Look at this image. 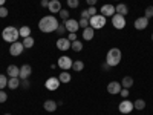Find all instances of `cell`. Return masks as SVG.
<instances>
[{
    "instance_id": "cell-30",
    "label": "cell",
    "mask_w": 153,
    "mask_h": 115,
    "mask_svg": "<svg viewBox=\"0 0 153 115\" xmlns=\"http://www.w3.org/2000/svg\"><path fill=\"white\" fill-rule=\"evenodd\" d=\"M60 37H63V35H65V32H66V26H65V22H63V23H60L58 25V28H57V31H55Z\"/></svg>"
},
{
    "instance_id": "cell-16",
    "label": "cell",
    "mask_w": 153,
    "mask_h": 115,
    "mask_svg": "<svg viewBox=\"0 0 153 115\" xmlns=\"http://www.w3.org/2000/svg\"><path fill=\"white\" fill-rule=\"evenodd\" d=\"M115 12H117V11H115V6L113 5L106 3V5L101 6V16H104V17H112Z\"/></svg>"
},
{
    "instance_id": "cell-18",
    "label": "cell",
    "mask_w": 153,
    "mask_h": 115,
    "mask_svg": "<svg viewBox=\"0 0 153 115\" xmlns=\"http://www.w3.org/2000/svg\"><path fill=\"white\" fill-rule=\"evenodd\" d=\"M95 37V29L94 28H91V26H87V28H84L83 29V38L84 40H92V38Z\"/></svg>"
},
{
    "instance_id": "cell-35",
    "label": "cell",
    "mask_w": 153,
    "mask_h": 115,
    "mask_svg": "<svg viewBox=\"0 0 153 115\" xmlns=\"http://www.w3.org/2000/svg\"><path fill=\"white\" fill-rule=\"evenodd\" d=\"M8 14H9V11H8L5 6H0V19H5V17H8Z\"/></svg>"
},
{
    "instance_id": "cell-19",
    "label": "cell",
    "mask_w": 153,
    "mask_h": 115,
    "mask_svg": "<svg viewBox=\"0 0 153 115\" xmlns=\"http://www.w3.org/2000/svg\"><path fill=\"white\" fill-rule=\"evenodd\" d=\"M6 74H8L9 77H19V75H20V68L16 66V65H9V66L6 68Z\"/></svg>"
},
{
    "instance_id": "cell-4",
    "label": "cell",
    "mask_w": 153,
    "mask_h": 115,
    "mask_svg": "<svg viewBox=\"0 0 153 115\" xmlns=\"http://www.w3.org/2000/svg\"><path fill=\"white\" fill-rule=\"evenodd\" d=\"M106 17L104 16H101V14H97L94 17L89 19V26L94 28V29H101V28H104L106 26Z\"/></svg>"
},
{
    "instance_id": "cell-1",
    "label": "cell",
    "mask_w": 153,
    "mask_h": 115,
    "mask_svg": "<svg viewBox=\"0 0 153 115\" xmlns=\"http://www.w3.org/2000/svg\"><path fill=\"white\" fill-rule=\"evenodd\" d=\"M58 25H60V22L57 20V17H54L51 14V16H45L40 19V22H38V29L45 34H51V32L57 31Z\"/></svg>"
},
{
    "instance_id": "cell-29",
    "label": "cell",
    "mask_w": 153,
    "mask_h": 115,
    "mask_svg": "<svg viewBox=\"0 0 153 115\" xmlns=\"http://www.w3.org/2000/svg\"><path fill=\"white\" fill-rule=\"evenodd\" d=\"M5 87H8V78L6 75L0 74V89H5Z\"/></svg>"
},
{
    "instance_id": "cell-34",
    "label": "cell",
    "mask_w": 153,
    "mask_h": 115,
    "mask_svg": "<svg viewBox=\"0 0 153 115\" xmlns=\"http://www.w3.org/2000/svg\"><path fill=\"white\" fill-rule=\"evenodd\" d=\"M58 14H60V17H61L63 20H68V19H69V11H68V9H61Z\"/></svg>"
},
{
    "instance_id": "cell-8",
    "label": "cell",
    "mask_w": 153,
    "mask_h": 115,
    "mask_svg": "<svg viewBox=\"0 0 153 115\" xmlns=\"http://www.w3.org/2000/svg\"><path fill=\"white\" fill-rule=\"evenodd\" d=\"M118 109H120V112H121V114H130L135 108H133V103H132V101H129L127 98H124V100L121 101V103H120Z\"/></svg>"
},
{
    "instance_id": "cell-13",
    "label": "cell",
    "mask_w": 153,
    "mask_h": 115,
    "mask_svg": "<svg viewBox=\"0 0 153 115\" xmlns=\"http://www.w3.org/2000/svg\"><path fill=\"white\" fill-rule=\"evenodd\" d=\"M133 26H135V29H138V31L146 29V28L149 26V19H147V17H138V19L135 20V23H133Z\"/></svg>"
},
{
    "instance_id": "cell-28",
    "label": "cell",
    "mask_w": 153,
    "mask_h": 115,
    "mask_svg": "<svg viewBox=\"0 0 153 115\" xmlns=\"http://www.w3.org/2000/svg\"><path fill=\"white\" fill-rule=\"evenodd\" d=\"M71 49H74L75 52H80V51L83 49V43H81L80 40H75V42H72V45H71Z\"/></svg>"
},
{
    "instance_id": "cell-36",
    "label": "cell",
    "mask_w": 153,
    "mask_h": 115,
    "mask_svg": "<svg viewBox=\"0 0 153 115\" xmlns=\"http://www.w3.org/2000/svg\"><path fill=\"white\" fill-rule=\"evenodd\" d=\"M8 100V94L3 91V89H0V103H5Z\"/></svg>"
},
{
    "instance_id": "cell-10",
    "label": "cell",
    "mask_w": 153,
    "mask_h": 115,
    "mask_svg": "<svg viewBox=\"0 0 153 115\" xmlns=\"http://www.w3.org/2000/svg\"><path fill=\"white\" fill-rule=\"evenodd\" d=\"M123 89V86H121V83L120 81H110L109 84H107V92L110 94V95H117V94H120V91Z\"/></svg>"
},
{
    "instance_id": "cell-39",
    "label": "cell",
    "mask_w": 153,
    "mask_h": 115,
    "mask_svg": "<svg viewBox=\"0 0 153 115\" xmlns=\"http://www.w3.org/2000/svg\"><path fill=\"white\" fill-rule=\"evenodd\" d=\"M101 69H103V71H104V72H109V71H110V69H112V68H110V66H109V65H107V63H106V61H104V63H101Z\"/></svg>"
},
{
    "instance_id": "cell-24",
    "label": "cell",
    "mask_w": 153,
    "mask_h": 115,
    "mask_svg": "<svg viewBox=\"0 0 153 115\" xmlns=\"http://www.w3.org/2000/svg\"><path fill=\"white\" fill-rule=\"evenodd\" d=\"M72 69H74L75 72H81V71L84 69V63H83V61H80V60L74 61V63H72Z\"/></svg>"
},
{
    "instance_id": "cell-46",
    "label": "cell",
    "mask_w": 153,
    "mask_h": 115,
    "mask_svg": "<svg viewBox=\"0 0 153 115\" xmlns=\"http://www.w3.org/2000/svg\"><path fill=\"white\" fill-rule=\"evenodd\" d=\"M152 42H153V34H152Z\"/></svg>"
},
{
    "instance_id": "cell-45",
    "label": "cell",
    "mask_w": 153,
    "mask_h": 115,
    "mask_svg": "<svg viewBox=\"0 0 153 115\" xmlns=\"http://www.w3.org/2000/svg\"><path fill=\"white\" fill-rule=\"evenodd\" d=\"M5 2L6 0H0V6H5Z\"/></svg>"
},
{
    "instance_id": "cell-23",
    "label": "cell",
    "mask_w": 153,
    "mask_h": 115,
    "mask_svg": "<svg viewBox=\"0 0 153 115\" xmlns=\"http://www.w3.org/2000/svg\"><path fill=\"white\" fill-rule=\"evenodd\" d=\"M121 86L126 87V89H130V87L133 86V78H132L130 75H126L124 78L121 80Z\"/></svg>"
},
{
    "instance_id": "cell-25",
    "label": "cell",
    "mask_w": 153,
    "mask_h": 115,
    "mask_svg": "<svg viewBox=\"0 0 153 115\" xmlns=\"http://www.w3.org/2000/svg\"><path fill=\"white\" fill-rule=\"evenodd\" d=\"M133 108H135L136 111H144V109H146V101L141 100V98H138L135 103H133Z\"/></svg>"
},
{
    "instance_id": "cell-9",
    "label": "cell",
    "mask_w": 153,
    "mask_h": 115,
    "mask_svg": "<svg viewBox=\"0 0 153 115\" xmlns=\"http://www.w3.org/2000/svg\"><path fill=\"white\" fill-rule=\"evenodd\" d=\"M60 80H58V77H51V78H48L46 80V83H45V86H46V89H49V91H57V89L60 87Z\"/></svg>"
},
{
    "instance_id": "cell-37",
    "label": "cell",
    "mask_w": 153,
    "mask_h": 115,
    "mask_svg": "<svg viewBox=\"0 0 153 115\" xmlns=\"http://www.w3.org/2000/svg\"><path fill=\"white\" fill-rule=\"evenodd\" d=\"M87 12H89V16H91V17H94V16H97V14H98V12H97V8H95V6H89Z\"/></svg>"
},
{
    "instance_id": "cell-15",
    "label": "cell",
    "mask_w": 153,
    "mask_h": 115,
    "mask_svg": "<svg viewBox=\"0 0 153 115\" xmlns=\"http://www.w3.org/2000/svg\"><path fill=\"white\" fill-rule=\"evenodd\" d=\"M48 9L51 11V14H57V12L61 11V2L60 0H49Z\"/></svg>"
},
{
    "instance_id": "cell-42",
    "label": "cell",
    "mask_w": 153,
    "mask_h": 115,
    "mask_svg": "<svg viewBox=\"0 0 153 115\" xmlns=\"http://www.w3.org/2000/svg\"><path fill=\"white\" fill-rule=\"evenodd\" d=\"M68 38H69L71 42H75V40H76V34H75V32H69V37H68Z\"/></svg>"
},
{
    "instance_id": "cell-48",
    "label": "cell",
    "mask_w": 153,
    "mask_h": 115,
    "mask_svg": "<svg viewBox=\"0 0 153 115\" xmlns=\"http://www.w3.org/2000/svg\"><path fill=\"white\" fill-rule=\"evenodd\" d=\"M118 2H121V0H118Z\"/></svg>"
},
{
    "instance_id": "cell-47",
    "label": "cell",
    "mask_w": 153,
    "mask_h": 115,
    "mask_svg": "<svg viewBox=\"0 0 153 115\" xmlns=\"http://www.w3.org/2000/svg\"><path fill=\"white\" fill-rule=\"evenodd\" d=\"M3 115H11V114H3Z\"/></svg>"
},
{
    "instance_id": "cell-22",
    "label": "cell",
    "mask_w": 153,
    "mask_h": 115,
    "mask_svg": "<svg viewBox=\"0 0 153 115\" xmlns=\"http://www.w3.org/2000/svg\"><path fill=\"white\" fill-rule=\"evenodd\" d=\"M19 86H20V78H19V77H11V78L8 80V87L12 89V91L17 89Z\"/></svg>"
},
{
    "instance_id": "cell-11",
    "label": "cell",
    "mask_w": 153,
    "mask_h": 115,
    "mask_svg": "<svg viewBox=\"0 0 153 115\" xmlns=\"http://www.w3.org/2000/svg\"><path fill=\"white\" fill-rule=\"evenodd\" d=\"M65 26H66V31H68V32H76V31L80 29L78 22L74 20V19H68V20H65Z\"/></svg>"
},
{
    "instance_id": "cell-43",
    "label": "cell",
    "mask_w": 153,
    "mask_h": 115,
    "mask_svg": "<svg viewBox=\"0 0 153 115\" xmlns=\"http://www.w3.org/2000/svg\"><path fill=\"white\" fill-rule=\"evenodd\" d=\"M97 2H98V0H86V3H87L89 6H95Z\"/></svg>"
},
{
    "instance_id": "cell-2",
    "label": "cell",
    "mask_w": 153,
    "mask_h": 115,
    "mask_svg": "<svg viewBox=\"0 0 153 115\" xmlns=\"http://www.w3.org/2000/svg\"><path fill=\"white\" fill-rule=\"evenodd\" d=\"M120 61H121V51L118 48L109 49V52L106 55V63H107V65L110 68H115V66L120 65Z\"/></svg>"
},
{
    "instance_id": "cell-27",
    "label": "cell",
    "mask_w": 153,
    "mask_h": 115,
    "mask_svg": "<svg viewBox=\"0 0 153 115\" xmlns=\"http://www.w3.org/2000/svg\"><path fill=\"white\" fill-rule=\"evenodd\" d=\"M22 43H23V46H25V48H28V49H29V48H32V46H34L35 40L29 35V37H26V38H23V42H22Z\"/></svg>"
},
{
    "instance_id": "cell-21",
    "label": "cell",
    "mask_w": 153,
    "mask_h": 115,
    "mask_svg": "<svg viewBox=\"0 0 153 115\" xmlns=\"http://www.w3.org/2000/svg\"><path fill=\"white\" fill-rule=\"evenodd\" d=\"M58 80H60V83H69L72 80V75L68 71H61L58 75Z\"/></svg>"
},
{
    "instance_id": "cell-7",
    "label": "cell",
    "mask_w": 153,
    "mask_h": 115,
    "mask_svg": "<svg viewBox=\"0 0 153 115\" xmlns=\"http://www.w3.org/2000/svg\"><path fill=\"white\" fill-rule=\"evenodd\" d=\"M23 49H25V46H23L22 42H14V43H11V46H9V54L12 57H17V55H20L23 52Z\"/></svg>"
},
{
    "instance_id": "cell-20",
    "label": "cell",
    "mask_w": 153,
    "mask_h": 115,
    "mask_svg": "<svg viewBox=\"0 0 153 115\" xmlns=\"http://www.w3.org/2000/svg\"><path fill=\"white\" fill-rule=\"evenodd\" d=\"M115 11H117V14H121V16H127V12H129V8H127L126 3H118L115 6Z\"/></svg>"
},
{
    "instance_id": "cell-3",
    "label": "cell",
    "mask_w": 153,
    "mask_h": 115,
    "mask_svg": "<svg viewBox=\"0 0 153 115\" xmlns=\"http://www.w3.org/2000/svg\"><path fill=\"white\" fill-rule=\"evenodd\" d=\"M19 29L16 26H6L3 31H2V38L8 43H14V42H19Z\"/></svg>"
},
{
    "instance_id": "cell-5",
    "label": "cell",
    "mask_w": 153,
    "mask_h": 115,
    "mask_svg": "<svg viewBox=\"0 0 153 115\" xmlns=\"http://www.w3.org/2000/svg\"><path fill=\"white\" fill-rule=\"evenodd\" d=\"M72 58L71 57H68V55H63V57H60L58 58V61H57V66L61 69V71H69L71 68H72Z\"/></svg>"
},
{
    "instance_id": "cell-32",
    "label": "cell",
    "mask_w": 153,
    "mask_h": 115,
    "mask_svg": "<svg viewBox=\"0 0 153 115\" xmlns=\"http://www.w3.org/2000/svg\"><path fill=\"white\" fill-rule=\"evenodd\" d=\"M144 17H147L149 20L153 17V6H147V8H146V14H144Z\"/></svg>"
},
{
    "instance_id": "cell-6",
    "label": "cell",
    "mask_w": 153,
    "mask_h": 115,
    "mask_svg": "<svg viewBox=\"0 0 153 115\" xmlns=\"http://www.w3.org/2000/svg\"><path fill=\"white\" fill-rule=\"evenodd\" d=\"M112 25L115 29H123L126 28V17L121 14H113L112 16Z\"/></svg>"
},
{
    "instance_id": "cell-31",
    "label": "cell",
    "mask_w": 153,
    "mask_h": 115,
    "mask_svg": "<svg viewBox=\"0 0 153 115\" xmlns=\"http://www.w3.org/2000/svg\"><path fill=\"white\" fill-rule=\"evenodd\" d=\"M68 6L69 8H72V9H75V8H78V5H80V0H68Z\"/></svg>"
},
{
    "instance_id": "cell-44",
    "label": "cell",
    "mask_w": 153,
    "mask_h": 115,
    "mask_svg": "<svg viewBox=\"0 0 153 115\" xmlns=\"http://www.w3.org/2000/svg\"><path fill=\"white\" fill-rule=\"evenodd\" d=\"M43 8H48V5H49V0H42V3H40Z\"/></svg>"
},
{
    "instance_id": "cell-26",
    "label": "cell",
    "mask_w": 153,
    "mask_h": 115,
    "mask_svg": "<svg viewBox=\"0 0 153 115\" xmlns=\"http://www.w3.org/2000/svg\"><path fill=\"white\" fill-rule=\"evenodd\" d=\"M19 34H20V37L26 38V37L31 35V28H29V26H22V28L19 29Z\"/></svg>"
},
{
    "instance_id": "cell-17",
    "label": "cell",
    "mask_w": 153,
    "mask_h": 115,
    "mask_svg": "<svg viewBox=\"0 0 153 115\" xmlns=\"http://www.w3.org/2000/svg\"><path fill=\"white\" fill-rule=\"evenodd\" d=\"M43 108H45L46 112H55L58 105H57V101H54V100H46L43 103Z\"/></svg>"
},
{
    "instance_id": "cell-12",
    "label": "cell",
    "mask_w": 153,
    "mask_h": 115,
    "mask_svg": "<svg viewBox=\"0 0 153 115\" xmlns=\"http://www.w3.org/2000/svg\"><path fill=\"white\" fill-rule=\"evenodd\" d=\"M71 45H72V42L69 40L68 37H60L58 40H57V48H58L60 51H68V49H71Z\"/></svg>"
},
{
    "instance_id": "cell-40",
    "label": "cell",
    "mask_w": 153,
    "mask_h": 115,
    "mask_svg": "<svg viewBox=\"0 0 153 115\" xmlns=\"http://www.w3.org/2000/svg\"><path fill=\"white\" fill-rule=\"evenodd\" d=\"M20 86L25 87V89H28L29 87V80H20Z\"/></svg>"
},
{
    "instance_id": "cell-38",
    "label": "cell",
    "mask_w": 153,
    "mask_h": 115,
    "mask_svg": "<svg viewBox=\"0 0 153 115\" xmlns=\"http://www.w3.org/2000/svg\"><path fill=\"white\" fill-rule=\"evenodd\" d=\"M120 95H121L123 98H127V97H129V89H126V87H123L121 91H120Z\"/></svg>"
},
{
    "instance_id": "cell-33",
    "label": "cell",
    "mask_w": 153,
    "mask_h": 115,
    "mask_svg": "<svg viewBox=\"0 0 153 115\" xmlns=\"http://www.w3.org/2000/svg\"><path fill=\"white\" fill-rule=\"evenodd\" d=\"M78 25H80V28H87L89 26V19H80L78 20Z\"/></svg>"
},
{
    "instance_id": "cell-41",
    "label": "cell",
    "mask_w": 153,
    "mask_h": 115,
    "mask_svg": "<svg viewBox=\"0 0 153 115\" xmlns=\"http://www.w3.org/2000/svg\"><path fill=\"white\" fill-rule=\"evenodd\" d=\"M81 19H91V16H89V12H87V9L81 11Z\"/></svg>"
},
{
    "instance_id": "cell-14",
    "label": "cell",
    "mask_w": 153,
    "mask_h": 115,
    "mask_svg": "<svg viewBox=\"0 0 153 115\" xmlns=\"http://www.w3.org/2000/svg\"><path fill=\"white\" fill-rule=\"evenodd\" d=\"M31 74H32L31 65H23V66L20 68V75H19V78H20V80H28Z\"/></svg>"
}]
</instances>
